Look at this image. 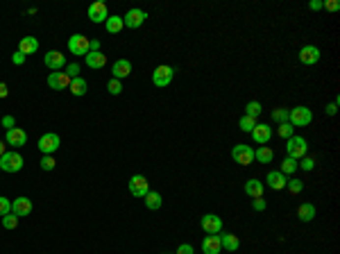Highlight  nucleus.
<instances>
[{
	"label": "nucleus",
	"instance_id": "nucleus-44",
	"mask_svg": "<svg viewBox=\"0 0 340 254\" xmlns=\"http://www.w3.org/2000/svg\"><path fill=\"white\" fill-rule=\"evenodd\" d=\"M175 254H195V250H193V245H188V243H182V245L177 248Z\"/></svg>",
	"mask_w": 340,
	"mask_h": 254
},
{
	"label": "nucleus",
	"instance_id": "nucleus-48",
	"mask_svg": "<svg viewBox=\"0 0 340 254\" xmlns=\"http://www.w3.org/2000/svg\"><path fill=\"white\" fill-rule=\"evenodd\" d=\"M9 95V89H7V84L5 82H0V98H7Z\"/></svg>",
	"mask_w": 340,
	"mask_h": 254
},
{
	"label": "nucleus",
	"instance_id": "nucleus-15",
	"mask_svg": "<svg viewBox=\"0 0 340 254\" xmlns=\"http://www.w3.org/2000/svg\"><path fill=\"white\" fill-rule=\"evenodd\" d=\"M43 61H46V66L55 73V71H59V68H64V66H66V55H61L59 50H50Z\"/></svg>",
	"mask_w": 340,
	"mask_h": 254
},
{
	"label": "nucleus",
	"instance_id": "nucleus-4",
	"mask_svg": "<svg viewBox=\"0 0 340 254\" xmlns=\"http://www.w3.org/2000/svg\"><path fill=\"white\" fill-rule=\"evenodd\" d=\"M199 227H202V231H206L209 236H216V234L223 231V218L216 216V213H206V216L199 218Z\"/></svg>",
	"mask_w": 340,
	"mask_h": 254
},
{
	"label": "nucleus",
	"instance_id": "nucleus-7",
	"mask_svg": "<svg viewBox=\"0 0 340 254\" xmlns=\"http://www.w3.org/2000/svg\"><path fill=\"white\" fill-rule=\"evenodd\" d=\"M59 145H61V139H59L55 132H48V134H43L41 139H39V150H41L43 154H55L59 150Z\"/></svg>",
	"mask_w": 340,
	"mask_h": 254
},
{
	"label": "nucleus",
	"instance_id": "nucleus-24",
	"mask_svg": "<svg viewBox=\"0 0 340 254\" xmlns=\"http://www.w3.org/2000/svg\"><path fill=\"white\" fill-rule=\"evenodd\" d=\"M297 218L302 220V223H311V220L315 218V207H313L311 202H304V204H299Z\"/></svg>",
	"mask_w": 340,
	"mask_h": 254
},
{
	"label": "nucleus",
	"instance_id": "nucleus-19",
	"mask_svg": "<svg viewBox=\"0 0 340 254\" xmlns=\"http://www.w3.org/2000/svg\"><path fill=\"white\" fill-rule=\"evenodd\" d=\"M112 73H113V80H125L132 73V64L127 59H118V61H113Z\"/></svg>",
	"mask_w": 340,
	"mask_h": 254
},
{
	"label": "nucleus",
	"instance_id": "nucleus-18",
	"mask_svg": "<svg viewBox=\"0 0 340 254\" xmlns=\"http://www.w3.org/2000/svg\"><path fill=\"white\" fill-rule=\"evenodd\" d=\"M218 236H220V245H223V250H227V252H236V250L241 248V241H238V236H236V234L220 231Z\"/></svg>",
	"mask_w": 340,
	"mask_h": 254
},
{
	"label": "nucleus",
	"instance_id": "nucleus-6",
	"mask_svg": "<svg viewBox=\"0 0 340 254\" xmlns=\"http://www.w3.org/2000/svg\"><path fill=\"white\" fill-rule=\"evenodd\" d=\"M231 157H234L236 164L250 166L254 161V150L250 148V145H245V143H238V145H234V150H231Z\"/></svg>",
	"mask_w": 340,
	"mask_h": 254
},
{
	"label": "nucleus",
	"instance_id": "nucleus-45",
	"mask_svg": "<svg viewBox=\"0 0 340 254\" xmlns=\"http://www.w3.org/2000/svg\"><path fill=\"white\" fill-rule=\"evenodd\" d=\"M25 59H28V57H25L23 53H18V50L12 55V61H14V64H16V66H23V64H25Z\"/></svg>",
	"mask_w": 340,
	"mask_h": 254
},
{
	"label": "nucleus",
	"instance_id": "nucleus-39",
	"mask_svg": "<svg viewBox=\"0 0 340 254\" xmlns=\"http://www.w3.org/2000/svg\"><path fill=\"white\" fill-rule=\"evenodd\" d=\"M7 213H12V202L0 195V218H2V216H7Z\"/></svg>",
	"mask_w": 340,
	"mask_h": 254
},
{
	"label": "nucleus",
	"instance_id": "nucleus-34",
	"mask_svg": "<svg viewBox=\"0 0 340 254\" xmlns=\"http://www.w3.org/2000/svg\"><path fill=\"white\" fill-rule=\"evenodd\" d=\"M2 227L5 229H14V227H18V216H14V213H7V216H2Z\"/></svg>",
	"mask_w": 340,
	"mask_h": 254
},
{
	"label": "nucleus",
	"instance_id": "nucleus-22",
	"mask_svg": "<svg viewBox=\"0 0 340 254\" xmlns=\"http://www.w3.org/2000/svg\"><path fill=\"white\" fill-rule=\"evenodd\" d=\"M36 50H39V41H36L34 36H23L21 43H18V53H23L25 57L32 55V53H36Z\"/></svg>",
	"mask_w": 340,
	"mask_h": 254
},
{
	"label": "nucleus",
	"instance_id": "nucleus-46",
	"mask_svg": "<svg viewBox=\"0 0 340 254\" xmlns=\"http://www.w3.org/2000/svg\"><path fill=\"white\" fill-rule=\"evenodd\" d=\"M2 125H5L7 130H12V127H16V123H14L12 116H5V118H2Z\"/></svg>",
	"mask_w": 340,
	"mask_h": 254
},
{
	"label": "nucleus",
	"instance_id": "nucleus-21",
	"mask_svg": "<svg viewBox=\"0 0 340 254\" xmlns=\"http://www.w3.org/2000/svg\"><path fill=\"white\" fill-rule=\"evenodd\" d=\"M220 250H223V245H220V236H206L204 241H202V252L204 254H220Z\"/></svg>",
	"mask_w": 340,
	"mask_h": 254
},
{
	"label": "nucleus",
	"instance_id": "nucleus-43",
	"mask_svg": "<svg viewBox=\"0 0 340 254\" xmlns=\"http://www.w3.org/2000/svg\"><path fill=\"white\" fill-rule=\"evenodd\" d=\"M64 73H66L68 77H71V80H73V77H77V73H80V64H68Z\"/></svg>",
	"mask_w": 340,
	"mask_h": 254
},
{
	"label": "nucleus",
	"instance_id": "nucleus-1",
	"mask_svg": "<svg viewBox=\"0 0 340 254\" xmlns=\"http://www.w3.org/2000/svg\"><path fill=\"white\" fill-rule=\"evenodd\" d=\"M286 152L290 159H302L309 154V143L304 136H290V139H286Z\"/></svg>",
	"mask_w": 340,
	"mask_h": 254
},
{
	"label": "nucleus",
	"instance_id": "nucleus-51",
	"mask_svg": "<svg viewBox=\"0 0 340 254\" xmlns=\"http://www.w3.org/2000/svg\"><path fill=\"white\" fill-rule=\"evenodd\" d=\"M164 254H166V252H164Z\"/></svg>",
	"mask_w": 340,
	"mask_h": 254
},
{
	"label": "nucleus",
	"instance_id": "nucleus-2",
	"mask_svg": "<svg viewBox=\"0 0 340 254\" xmlns=\"http://www.w3.org/2000/svg\"><path fill=\"white\" fill-rule=\"evenodd\" d=\"M313 120V113L309 107H295V109H288V123L293 127H306V125Z\"/></svg>",
	"mask_w": 340,
	"mask_h": 254
},
{
	"label": "nucleus",
	"instance_id": "nucleus-5",
	"mask_svg": "<svg viewBox=\"0 0 340 254\" xmlns=\"http://www.w3.org/2000/svg\"><path fill=\"white\" fill-rule=\"evenodd\" d=\"M172 77H175V68L172 66H157L152 73V82L154 86H159V89H164V86H168L170 82H172Z\"/></svg>",
	"mask_w": 340,
	"mask_h": 254
},
{
	"label": "nucleus",
	"instance_id": "nucleus-11",
	"mask_svg": "<svg viewBox=\"0 0 340 254\" xmlns=\"http://www.w3.org/2000/svg\"><path fill=\"white\" fill-rule=\"evenodd\" d=\"M88 18H91V23H105L107 18H109V12H107V5L102 0L93 2V5L88 7Z\"/></svg>",
	"mask_w": 340,
	"mask_h": 254
},
{
	"label": "nucleus",
	"instance_id": "nucleus-17",
	"mask_svg": "<svg viewBox=\"0 0 340 254\" xmlns=\"http://www.w3.org/2000/svg\"><path fill=\"white\" fill-rule=\"evenodd\" d=\"M7 143L14 145V148H23L25 143H28V134H25V130H21V127L7 130Z\"/></svg>",
	"mask_w": 340,
	"mask_h": 254
},
{
	"label": "nucleus",
	"instance_id": "nucleus-30",
	"mask_svg": "<svg viewBox=\"0 0 340 254\" xmlns=\"http://www.w3.org/2000/svg\"><path fill=\"white\" fill-rule=\"evenodd\" d=\"M299 166H297V159H290V157H286V159L282 161V175H293L295 170H297Z\"/></svg>",
	"mask_w": 340,
	"mask_h": 254
},
{
	"label": "nucleus",
	"instance_id": "nucleus-47",
	"mask_svg": "<svg viewBox=\"0 0 340 254\" xmlns=\"http://www.w3.org/2000/svg\"><path fill=\"white\" fill-rule=\"evenodd\" d=\"M324 112H327L329 116H336V112H338V105H336V102H331V105H327V109H324Z\"/></svg>",
	"mask_w": 340,
	"mask_h": 254
},
{
	"label": "nucleus",
	"instance_id": "nucleus-29",
	"mask_svg": "<svg viewBox=\"0 0 340 254\" xmlns=\"http://www.w3.org/2000/svg\"><path fill=\"white\" fill-rule=\"evenodd\" d=\"M105 28H107V32H109V34H118V32L125 28L123 16H109L105 21Z\"/></svg>",
	"mask_w": 340,
	"mask_h": 254
},
{
	"label": "nucleus",
	"instance_id": "nucleus-12",
	"mask_svg": "<svg viewBox=\"0 0 340 254\" xmlns=\"http://www.w3.org/2000/svg\"><path fill=\"white\" fill-rule=\"evenodd\" d=\"M48 86H50V89H55V91L68 89V86H71V77L66 75V73H61V71H55V73H50V75H48Z\"/></svg>",
	"mask_w": 340,
	"mask_h": 254
},
{
	"label": "nucleus",
	"instance_id": "nucleus-13",
	"mask_svg": "<svg viewBox=\"0 0 340 254\" xmlns=\"http://www.w3.org/2000/svg\"><path fill=\"white\" fill-rule=\"evenodd\" d=\"M250 134H252L254 143H258V145H265V143L270 141V136H272V127H270V125H265V123H256V127H254Z\"/></svg>",
	"mask_w": 340,
	"mask_h": 254
},
{
	"label": "nucleus",
	"instance_id": "nucleus-42",
	"mask_svg": "<svg viewBox=\"0 0 340 254\" xmlns=\"http://www.w3.org/2000/svg\"><path fill=\"white\" fill-rule=\"evenodd\" d=\"M265 207H268V204H265L263 198H254V200H252V209H254V211H265Z\"/></svg>",
	"mask_w": 340,
	"mask_h": 254
},
{
	"label": "nucleus",
	"instance_id": "nucleus-28",
	"mask_svg": "<svg viewBox=\"0 0 340 254\" xmlns=\"http://www.w3.org/2000/svg\"><path fill=\"white\" fill-rule=\"evenodd\" d=\"M68 89H71V93L73 95H77V98H82L84 93H86V89H88V84H86V80H84V77H73L71 80V86H68Z\"/></svg>",
	"mask_w": 340,
	"mask_h": 254
},
{
	"label": "nucleus",
	"instance_id": "nucleus-9",
	"mask_svg": "<svg viewBox=\"0 0 340 254\" xmlns=\"http://www.w3.org/2000/svg\"><path fill=\"white\" fill-rule=\"evenodd\" d=\"M147 191H150V182L143 175H134V177L129 179V193L134 195V198H145Z\"/></svg>",
	"mask_w": 340,
	"mask_h": 254
},
{
	"label": "nucleus",
	"instance_id": "nucleus-26",
	"mask_svg": "<svg viewBox=\"0 0 340 254\" xmlns=\"http://www.w3.org/2000/svg\"><path fill=\"white\" fill-rule=\"evenodd\" d=\"M143 202H145V209H150V211H157V209H161V204H164V200H161V195H159L157 191H147Z\"/></svg>",
	"mask_w": 340,
	"mask_h": 254
},
{
	"label": "nucleus",
	"instance_id": "nucleus-16",
	"mask_svg": "<svg viewBox=\"0 0 340 254\" xmlns=\"http://www.w3.org/2000/svg\"><path fill=\"white\" fill-rule=\"evenodd\" d=\"M299 61L306 66L317 64V61H320V50H317L315 46H304L299 50Z\"/></svg>",
	"mask_w": 340,
	"mask_h": 254
},
{
	"label": "nucleus",
	"instance_id": "nucleus-14",
	"mask_svg": "<svg viewBox=\"0 0 340 254\" xmlns=\"http://www.w3.org/2000/svg\"><path fill=\"white\" fill-rule=\"evenodd\" d=\"M29 211H32V200L25 198V195H21V198H16V200L12 202V213L14 216H18V218L28 216Z\"/></svg>",
	"mask_w": 340,
	"mask_h": 254
},
{
	"label": "nucleus",
	"instance_id": "nucleus-25",
	"mask_svg": "<svg viewBox=\"0 0 340 254\" xmlns=\"http://www.w3.org/2000/svg\"><path fill=\"white\" fill-rule=\"evenodd\" d=\"M84 61H86L88 68H102V66L107 64V55H102L98 50V53H88L86 57H84Z\"/></svg>",
	"mask_w": 340,
	"mask_h": 254
},
{
	"label": "nucleus",
	"instance_id": "nucleus-32",
	"mask_svg": "<svg viewBox=\"0 0 340 254\" xmlns=\"http://www.w3.org/2000/svg\"><path fill=\"white\" fill-rule=\"evenodd\" d=\"M238 127H241L243 132H252L254 127H256V118H252V116H247L245 113V116L238 120Z\"/></svg>",
	"mask_w": 340,
	"mask_h": 254
},
{
	"label": "nucleus",
	"instance_id": "nucleus-40",
	"mask_svg": "<svg viewBox=\"0 0 340 254\" xmlns=\"http://www.w3.org/2000/svg\"><path fill=\"white\" fill-rule=\"evenodd\" d=\"M322 7L327 9V12H338V9H340V2H338V0H324Z\"/></svg>",
	"mask_w": 340,
	"mask_h": 254
},
{
	"label": "nucleus",
	"instance_id": "nucleus-3",
	"mask_svg": "<svg viewBox=\"0 0 340 254\" xmlns=\"http://www.w3.org/2000/svg\"><path fill=\"white\" fill-rule=\"evenodd\" d=\"M23 168V157L14 150V152H5L0 157V170L5 172H18Z\"/></svg>",
	"mask_w": 340,
	"mask_h": 254
},
{
	"label": "nucleus",
	"instance_id": "nucleus-35",
	"mask_svg": "<svg viewBox=\"0 0 340 254\" xmlns=\"http://www.w3.org/2000/svg\"><path fill=\"white\" fill-rule=\"evenodd\" d=\"M272 120H277V123H288V109H283V107H279V109H275L272 112Z\"/></svg>",
	"mask_w": 340,
	"mask_h": 254
},
{
	"label": "nucleus",
	"instance_id": "nucleus-38",
	"mask_svg": "<svg viewBox=\"0 0 340 254\" xmlns=\"http://www.w3.org/2000/svg\"><path fill=\"white\" fill-rule=\"evenodd\" d=\"M277 132H279L282 139H290V136H293V125H290V123H282Z\"/></svg>",
	"mask_w": 340,
	"mask_h": 254
},
{
	"label": "nucleus",
	"instance_id": "nucleus-33",
	"mask_svg": "<svg viewBox=\"0 0 340 254\" xmlns=\"http://www.w3.org/2000/svg\"><path fill=\"white\" fill-rule=\"evenodd\" d=\"M107 91H109V93L112 95H120L123 93V84H120V80H109V82H107Z\"/></svg>",
	"mask_w": 340,
	"mask_h": 254
},
{
	"label": "nucleus",
	"instance_id": "nucleus-37",
	"mask_svg": "<svg viewBox=\"0 0 340 254\" xmlns=\"http://www.w3.org/2000/svg\"><path fill=\"white\" fill-rule=\"evenodd\" d=\"M55 166H57V161H55L53 154H43V159H41V168H43V170H55Z\"/></svg>",
	"mask_w": 340,
	"mask_h": 254
},
{
	"label": "nucleus",
	"instance_id": "nucleus-20",
	"mask_svg": "<svg viewBox=\"0 0 340 254\" xmlns=\"http://www.w3.org/2000/svg\"><path fill=\"white\" fill-rule=\"evenodd\" d=\"M265 182H268V186L272 191H282L286 189V175H282L279 170H270L268 177H265Z\"/></svg>",
	"mask_w": 340,
	"mask_h": 254
},
{
	"label": "nucleus",
	"instance_id": "nucleus-31",
	"mask_svg": "<svg viewBox=\"0 0 340 254\" xmlns=\"http://www.w3.org/2000/svg\"><path fill=\"white\" fill-rule=\"evenodd\" d=\"M286 189L290 191L293 195H297V193H302V191H304V182H302V179L290 177V179H286Z\"/></svg>",
	"mask_w": 340,
	"mask_h": 254
},
{
	"label": "nucleus",
	"instance_id": "nucleus-50",
	"mask_svg": "<svg viewBox=\"0 0 340 254\" xmlns=\"http://www.w3.org/2000/svg\"><path fill=\"white\" fill-rule=\"evenodd\" d=\"M2 154H5V143L0 141V157H2Z\"/></svg>",
	"mask_w": 340,
	"mask_h": 254
},
{
	"label": "nucleus",
	"instance_id": "nucleus-36",
	"mask_svg": "<svg viewBox=\"0 0 340 254\" xmlns=\"http://www.w3.org/2000/svg\"><path fill=\"white\" fill-rule=\"evenodd\" d=\"M245 112H247V116H252V118L261 116V102H247V105H245Z\"/></svg>",
	"mask_w": 340,
	"mask_h": 254
},
{
	"label": "nucleus",
	"instance_id": "nucleus-10",
	"mask_svg": "<svg viewBox=\"0 0 340 254\" xmlns=\"http://www.w3.org/2000/svg\"><path fill=\"white\" fill-rule=\"evenodd\" d=\"M145 18H147V14L143 12V9H129V12L123 16V23L127 25L129 30H136V28H141V25L145 23Z\"/></svg>",
	"mask_w": 340,
	"mask_h": 254
},
{
	"label": "nucleus",
	"instance_id": "nucleus-8",
	"mask_svg": "<svg viewBox=\"0 0 340 254\" xmlns=\"http://www.w3.org/2000/svg\"><path fill=\"white\" fill-rule=\"evenodd\" d=\"M68 50H71L73 55H84V57H86L88 50H91V41H88L84 34H73L71 39H68Z\"/></svg>",
	"mask_w": 340,
	"mask_h": 254
},
{
	"label": "nucleus",
	"instance_id": "nucleus-49",
	"mask_svg": "<svg viewBox=\"0 0 340 254\" xmlns=\"http://www.w3.org/2000/svg\"><path fill=\"white\" fill-rule=\"evenodd\" d=\"M313 9V12H317V9H322V0H313L311 5H309Z\"/></svg>",
	"mask_w": 340,
	"mask_h": 254
},
{
	"label": "nucleus",
	"instance_id": "nucleus-41",
	"mask_svg": "<svg viewBox=\"0 0 340 254\" xmlns=\"http://www.w3.org/2000/svg\"><path fill=\"white\" fill-rule=\"evenodd\" d=\"M297 166H302V168L309 172V170H313V168H315V161H313L311 157H302V164H297Z\"/></svg>",
	"mask_w": 340,
	"mask_h": 254
},
{
	"label": "nucleus",
	"instance_id": "nucleus-23",
	"mask_svg": "<svg viewBox=\"0 0 340 254\" xmlns=\"http://www.w3.org/2000/svg\"><path fill=\"white\" fill-rule=\"evenodd\" d=\"M263 191H265V186L258 182V179L252 177V179H247V182H245V193L250 195L252 200H254V198H263Z\"/></svg>",
	"mask_w": 340,
	"mask_h": 254
},
{
	"label": "nucleus",
	"instance_id": "nucleus-27",
	"mask_svg": "<svg viewBox=\"0 0 340 254\" xmlns=\"http://www.w3.org/2000/svg\"><path fill=\"white\" fill-rule=\"evenodd\" d=\"M254 159L261 161V164H270V161L275 159V150L268 148V145H258V148L254 150Z\"/></svg>",
	"mask_w": 340,
	"mask_h": 254
}]
</instances>
